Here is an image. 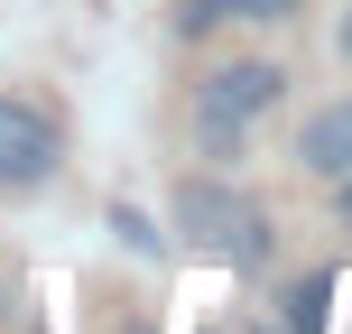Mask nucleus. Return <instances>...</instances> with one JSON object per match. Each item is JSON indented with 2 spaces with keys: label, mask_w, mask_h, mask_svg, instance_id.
<instances>
[{
  "label": "nucleus",
  "mask_w": 352,
  "mask_h": 334,
  "mask_svg": "<svg viewBox=\"0 0 352 334\" xmlns=\"http://www.w3.org/2000/svg\"><path fill=\"white\" fill-rule=\"evenodd\" d=\"M176 232H186L204 260H232V269L269 260V213L250 205L241 186H213V176H186V186H176Z\"/></svg>",
  "instance_id": "1"
},
{
  "label": "nucleus",
  "mask_w": 352,
  "mask_h": 334,
  "mask_svg": "<svg viewBox=\"0 0 352 334\" xmlns=\"http://www.w3.org/2000/svg\"><path fill=\"white\" fill-rule=\"evenodd\" d=\"M278 93H287V74H278V65H250V56H241V65H213V74H204V93H195V130H204L213 149H241V130L260 121Z\"/></svg>",
  "instance_id": "2"
},
{
  "label": "nucleus",
  "mask_w": 352,
  "mask_h": 334,
  "mask_svg": "<svg viewBox=\"0 0 352 334\" xmlns=\"http://www.w3.org/2000/svg\"><path fill=\"white\" fill-rule=\"evenodd\" d=\"M56 158H65V130H56V112H37V103H19V93H0V195L47 186Z\"/></svg>",
  "instance_id": "3"
},
{
  "label": "nucleus",
  "mask_w": 352,
  "mask_h": 334,
  "mask_svg": "<svg viewBox=\"0 0 352 334\" xmlns=\"http://www.w3.org/2000/svg\"><path fill=\"white\" fill-rule=\"evenodd\" d=\"M297 158L316 176H352V103H324L316 121L297 130Z\"/></svg>",
  "instance_id": "4"
},
{
  "label": "nucleus",
  "mask_w": 352,
  "mask_h": 334,
  "mask_svg": "<svg viewBox=\"0 0 352 334\" xmlns=\"http://www.w3.org/2000/svg\"><path fill=\"white\" fill-rule=\"evenodd\" d=\"M306 0H186V28H213V19H297Z\"/></svg>",
  "instance_id": "5"
},
{
  "label": "nucleus",
  "mask_w": 352,
  "mask_h": 334,
  "mask_svg": "<svg viewBox=\"0 0 352 334\" xmlns=\"http://www.w3.org/2000/svg\"><path fill=\"white\" fill-rule=\"evenodd\" d=\"M324 306H334V288H324V279H306L297 298H287V325H297V334H324Z\"/></svg>",
  "instance_id": "6"
},
{
  "label": "nucleus",
  "mask_w": 352,
  "mask_h": 334,
  "mask_svg": "<svg viewBox=\"0 0 352 334\" xmlns=\"http://www.w3.org/2000/svg\"><path fill=\"white\" fill-rule=\"evenodd\" d=\"M334 47H343V56H352V10H343V28H334Z\"/></svg>",
  "instance_id": "7"
},
{
  "label": "nucleus",
  "mask_w": 352,
  "mask_h": 334,
  "mask_svg": "<svg viewBox=\"0 0 352 334\" xmlns=\"http://www.w3.org/2000/svg\"><path fill=\"white\" fill-rule=\"evenodd\" d=\"M334 186H343V223H352V176H334Z\"/></svg>",
  "instance_id": "8"
}]
</instances>
